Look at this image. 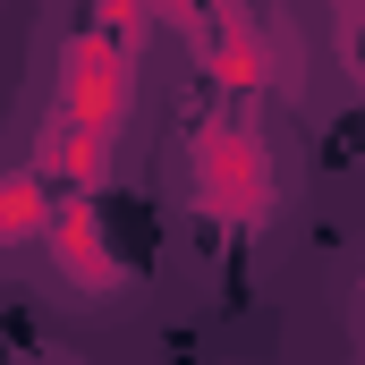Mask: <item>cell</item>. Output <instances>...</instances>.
Here are the masks:
<instances>
[{
    "label": "cell",
    "mask_w": 365,
    "mask_h": 365,
    "mask_svg": "<svg viewBox=\"0 0 365 365\" xmlns=\"http://www.w3.org/2000/svg\"><path fill=\"white\" fill-rule=\"evenodd\" d=\"M331 9H340V43H357L365 34V0H331Z\"/></svg>",
    "instance_id": "obj_7"
},
{
    "label": "cell",
    "mask_w": 365,
    "mask_h": 365,
    "mask_svg": "<svg viewBox=\"0 0 365 365\" xmlns=\"http://www.w3.org/2000/svg\"><path fill=\"white\" fill-rule=\"evenodd\" d=\"M357 297H365V289H357Z\"/></svg>",
    "instance_id": "obj_8"
},
{
    "label": "cell",
    "mask_w": 365,
    "mask_h": 365,
    "mask_svg": "<svg viewBox=\"0 0 365 365\" xmlns=\"http://www.w3.org/2000/svg\"><path fill=\"white\" fill-rule=\"evenodd\" d=\"M136 51L145 43H128L110 26H86L60 43L51 110H43L34 153H26L60 195H102V179L119 170V136L136 119Z\"/></svg>",
    "instance_id": "obj_1"
},
{
    "label": "cell",
    "mask_w": 365,
    "mask_h": 365,
    "mask_svg": "<svg viewBox=\"0 0 365 365\" xmlns=\"http://www.w3.org/2000/svg\"><path fill=\"white\" fill-rule=\"evenodd\" d=\"M204 17H212V0H93V26H110L128 43H145L153 26H179L187 43H204Z\"/></svg>",
    "instance_id": "obj_5"
},
{
    "label": "cell",
    "mask_w": 365,
    "mask_h": 365,
    "mask_svg": "<svg viewBox=\"0 0 365 365\" xmlns=\"http://www.w3.org/2000/svg\"><path fill=\"white\" fill-rule=\"evenodd\" d=\"M43 255H51L60 289H77V297H119V289H128V264L110 255V238H102V204H93V195H60V204H51Z\"/></svg>",
    "instance_id": "obj_4"
},
{
    "label": "cell",
    "mask_w": 365,
    "mask_h": 365,
    "mask_svg": "<svg viewBox=\"0 0 365 365\" xmlns=\"http://www.w3.org/2000/svg\"><path fill=\"white\" fill-rule=\"evenodd\" d=\"M51 204H60V187L43 179L34 162H17V170H9V187H0V230H9L17 247H34V238L51 230Z\"/></svg>",
    "instance_id": "obj_6"
},
{
    "label": "cell",
    "mask_w": 365,
    "mask_h": 365,
    "mask_svg": "<svg viewBox=\"0 0 365 365\" xmlns=\"http://www.w3.org/2000/svg\"><path fill=\"white\" fill-rule=\"evenodd\" d=\"M204 77L230 93V102H255V93H297L306 86V51L289 34V17H264L255 0H212L204 17V43H195Z\"/></svg>",
    "instance_id": "obj_3"
},
{
    "label": "cell",
    "mask_w": 365,
    "mask_h": 365,
    "mask_svg": "<svg viewBox=\"0 0 365 365\" xmlns=\"http://www.w3.org/2000/svg\"><path fill=\"white\" fill-rule=\"evenodd\" d=\"M187 204L212 230H264L280 212V162L247 110H204L187 128Z\"/></svg>",
    "instance_id": "obj_2"
}]
</instances>
